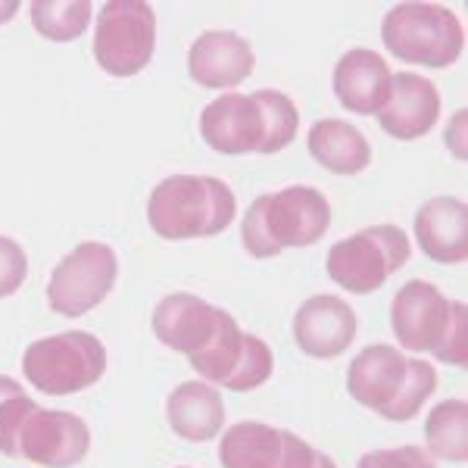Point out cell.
I'll list each match as a JSON object with an SVG mask.
<instances>
[{
    "mask_svg": "<svg viewBox=\"0 0 468 468\" xmlns=\"http://www.w3.org/2000/svg\"><path fill=\"white\" fill-rule=\"evenodd\" d=\"M238 216L234 191L213 176H169L147 200V222L163 240L216 238Z\"/></svg>",
    "mask_w": 468,
    "mask_h": 468,
    "instance_id": "6da1fadb",
    "label": "cell"
},
{
    "mask_svg": "<svg viewBox=\"0 0 468 468\" xmlns=\"http://www.w3.org/2000/svg\"><path fill=\"white\" fill-rule=\"evenodd\" d=\"M381 41L397 59L421 69H450L465 48V28L441 4H397L381 22Z\"/></svg>",
    "mask_w": 468,
    "mask_h": 468,
    "instance_id": "7a4b0ae2",
    "label": "cell"
},
{
    "mask_svg": "<svg viewBox=\"0 0 468 468\" xmlns=\"http://www.w3.org/2000/svg\"><path fill=\"white\" fill-rule=\"evenodd\" d=\"M28 384L50 397H72L94 388L107 372V346L90 331H63L28 344L22 353Z\"/></svg>",
    "mask_w": 468,
    "mask_h": 468,
    "instance_id": "3957f363",
    "label": "cell"
},
{
    "mask_svg": "<svg viewBox=\"0 0 468 468\" xmlns=\"http://www.w3.org/2000/svg\"><path fill=\"white\" fill-rule=\"evenodd\" d=\"M410 238L397 225H372L350 238L337 240L328 250V278L337 288L368 297L410 262Z\"/></svg>",
    "mask_w": 468,
    "mask_h": 468,
    "instance_id": "277c9868",
    "label": "cell"
},
{
    "mask_svg": "<svg viewBox=\"0 0 468 468\" xmlns=\"http://www.w3.org/2000/svg\"><path fill=\"white\" fill-rule=\"evenodd\" d=\"M156 48V13L144 0H110L101 6L94 59L112 79L144 72Z\"/></svg>",
    "mask_w": 468,
    "mask_h": 468,
    "instance_id": "5b68a950",
    "label": "cell"
},
{
    "mask_svg": "<svg viewBox=\"0 0 468 468\" xmlns=\"http://www.w3.org/2000/svg\"><path fill=\"white\" fill-rule=\"evenodd\" d=\"M119 278V260L110 244L85 240L57 262L48 284V303L63 319H79L107 300Z\"/></svg>",
    "mask_w": 468,
    "mask_h": 468,
    "instance_id": "8992f818",
    "label": "cell"
},
{
    "mask_svg": "<svg viewBox=\"0 0 468 468\" xmlns=\"http://www.w3.org/2000/svg\"><path fill=\"white\" fill-rule=\"evenodd\" d=\"M262 231L278 250L284 247H313L331 229V207L319 187L291 185L278 194L260 197Z\"/></svg>",
    "mask_w": 468,
    "mask_h": 468,
    "instance_id": "52a82bcc",
    "label": "cell"
},
{
    "mask_svg": "<svg viewBox=\"0 0 468 468\" xmlns=\"http://www.w3.org/2000/svg\"><path fill=\"white\" fill-rule=\"evenodd\" d=\"M90 431L85 419L66 410H37L19 431V456L41 468H72L88 456Z\"/></svg>",
    "mask_w": 468,
    "mask_h": 468,
    "instance_id": "ba28073f",
    "label": "cell"
},
{
    "mask_svg": "<svg viewBox=\"0 0 468 468\" xmlns=\"http://www.w3.org/2000/svg\"><path fill=\"white\" fill-rule=\"evenodd\" d=\"M452 300L431 282H406L390 303V328L399 346L412 353H434L450 328Z\"/></svg>",
    "mask_w": 468,
    "mask_h": 468,
    "instance_id": "9c48e42d",
    "label": "cell"
},
{
    "mask_svg": "<svg viewBox=\"0 0 468 468\" xmlns=\"http://www.w3.org/2000/svg\"><path fill=\"white\" fill-rule=\"evenodd\" d=\"M356 337V313L331 293H315L293 315V341L313 359H337Z\"/></svg>",
    "mask_w": 468,
    "mask_h": 468,
    "instance_id": "30bf717a",
    "label": "cell"
},
{
    "mask_svg": "<svg viewBox=\"0 0 468 468\" xmlns=\"http://www.w3.org/2000/svg\"><path fill=\"white\" fill-rule=\"evenodd\" d=\"M200 134L216 154H260L266 122L253 94H222L200 112Z\"/></svg>",
    "mask_w": 468,
    "mask_h": 468,
    "instance_id": "8fae6325",
    "label": "cell"
},
{
    "mask_svg": "<svg viewBox=\"0 0 468 468\" xmlns=\"http://www.w3.org/2000/svg\"><path fill=\"white\" fill-rule=\"evenodd\" d=\"M441 119V94L431 79L419 72H397L378 122L394 141H419Z\"/></svg>",
    "mask_w": 468,
    "mask_h": 468,
    "instance_id": "7c38bea8",
    "label": "cell"
},
{
    "mask_svg": "<svg viewBox=\"0 0 468 468\" xmlns=\"http://www.w3.org/2000/svg\"><path fill=\"white\" fill-rule=\"evenodd\" d=\"M256 69V54L247 37L238 32H203L187 50V72L200 88L225 90L238 88Z\"/></svg>",
    "mask_w": 468,
    "mask_h": 468,
    "instance_id": "4fadbf2b",
    "label": "cell"
},
{
    "mask_svg": "<svg viewBox=\"0 0 468 468\" xmlns=\"http://www.w3.org/2000/svg\"><path fill=\"white\" fill-rule=\"evenodd\" d=\"M222 313L225 309L207 303L194 293H169L154 309V335L169 350L194 356L213 341Z\"/></svg>",
    "mask_w": 468,
    "mask_h": 468,
    "instance_id": "5bb4252c",
    "label": "cell"
},
{
    "mask_svg": "<svg viewBox=\"0 0 468 468\" xmlns=\"http://www.w3.org/2000/svg\"><path fill=\"white\" fill-rule=\"evenodd\" d=\"M388 59L368 48H353L335 66V94L344 110L356 116H378L390 94Z\"/></svg>",
    "mask_w": 468,
    "mask_h": 468,
    "instance_id": "9a60e30c",
    "label": "cell"
},
{
    "mask_svg": "<svg viewBox=\"0 0 468 468\" xmlns=\"http://www.w3.org/2000/svg\"><path fill=\"white\" fill-rule=\"evenodd\" d=\"M406 359L397 346L372 344L346 368V390L359 406L384 412L406 384Z\"/></svg>",
    "mask_w": 468,
    "mask_h": 468,
    "instance_id": "2e32d148",
    "label": "cell"
},
{
    "mask_svg": "<svg viewBox=\"0 0 468 468\" xmlns=\"http://www.w3.org/2000/svg\"><path fill=\"white\" fill-rule=\"evenodd\" d=\"M415 240L421 253L443 266L468 256V207L459 197H431L415 213Z\"/></svg>",
    "mask_w": 468,
    "mask_h": 468,
    "instance_id": "e0dca14e",
    "label": "cell"
},
{
    "mask_svg": "<svg viewBox=\"0 0 468 468\" xmlns=\"http://www.w3.org/2000/svg\"><path fill=\"white\" fill-rule=\"evenodd\" d=\"M169 428L187 443H207L225 425V399L207 381H185L165 399Z\"/></svg>",
    "mask_w": 468,
    "mask_h": 468,
    "instance_id": "ac0fdd59",
    "label": "cell"
},
{
    "mask_svg": "<svg viewBox=\"0 0 468 468\" xmlns=\"http://www.w3.org/2000/svg\"><path fill=\"white\" fill-rule=\"evenodd\" d=\"M306 147L313 160L335 176H359L372 165V147L356 125L344 119H322L309 128Z\"/></svg>",
    "mask_w": 468,
    "mask_h": 468,
    "instance_id": "d6986e66",
    "label": "cell"
},
{
    "mask_svg": "<svg viewBox=\"0 0 468 468\" xmlns=\"http://www.w3.org/2000/svg\"><path fill=\"white\" fill-rule=\"evenodd\" d=\"M282 450V428L262 425V421H238L218 443V463L222 468H278Z\"/></svg>",
    "mask_w": 468,
    "mask_h": 468,
    "instance_id": "ffe728a7",
    "label": "cell"
},
{
    "mask_svg": "<svg viewBox=\"0 0 468 468\" xmlns=\"http://www.w3.org/2000/svg\"><path fill=\"white\" fill-rule=\"evenodd\" d=\"M428 456L465 463L468 459V403L465 399H443L425 419Z\"/></svg>",
    "mask_w": 468,
    "mask_h": 468,
    "instance_id": "44dd1931",
    "label": "cell"
},
{
    "mask_svg": "<svg viewBox=\"0 0 468 468\" xmlns=\"http://www.w3.org/2000/svg\"><path fill=\"white\" fill-rule=\"evenodd\" d=\"M240 353H244V331L238 328L231 313H222V322H218L213 341L203 346L200 353L187 356V362H191V368L200 378H207L213 384H225L231 378L234 368H238Z\"/></svg>",
    "mask_w": 468,
    "mask_h": 468,
    "instance_id": "7402d4cb",
    "label": "cell"
},
{
    "mask_svg": "<svg viewBox=\"0 0 468 468\" xmlns=\"http://www.w3.org/2000/svg\"><path fill=\"white\" fill-rule=\"evenodd\" d=\"M28 13H32L35 32L57 44L75 41L90 26L88 0H35Z\"/></svg>",
    "mask_w": 468,
    "mask_h": 468,
    "instance_id": "603a6c76",
    "label": "cell"
},
{
    "mask_svg": "<svg viewBox=\"0 0 468 468\" xmlns=\"http://www.w3.org/2000/svg\"><path fill=\"white\" fill-rule=\"evenodd\" d=\"M253 101L260 103L262 122H266V134H262L260 154L262 156L282 154V150L288 144H293V138H297V128H300L297 103H293L284 90H271V88L256 90Z\"/></svg>",
    "mask_w": 468,
    "mask_h": 468,
    "instance_id": "cb8c5ba5",
    "label": "cell"
},
{
    "mask_svg": "<svg viewBox=\"0 0 468 468\" xmlns=\"http://www.w3.org/2000/svg\"><path fill=\"white\" fill-rule=\"evenodd\" d=\"M35 410L37 403L32 397H26L22 384L0 375V452L4 456H19V431Z\"/></svg>",
    "mask_w": 468,
    "mask_h": 468,
    "instance_id": "d4e9b609",
    "label": "cell"
},
{
    "mask_svg": "<svg viewBox=\"0 0 468 468\" xmlns=\"http://www.w3.org/2000/svg\"><path fill=\"white\" fill-rule=\"evenodd\" d=\"M434 390H437V372H434L431 362L410 359V362H406V384H403V390H399L397 399L381 415L388 421H410V419H415V415L421 412L425 399L431 397Z\"/></svg>",
    "mask_w": 468,
    "mask_h": 468,
    "instance_id": "484cf974",
    "label": "cell"
},
{
    "mask_svg": "<svg viewBox=\"0 0 468 468\" xmlns=\"http://www.w3.org/2000/svg\"><path fill=\"white\" fill-rule=\"evenodd\" d=\"M271 368H275V359H271L269 344L256 335H244V353L238 359V368H234L231 378L222 388L234 390V394H247V390L262 388L271 378Z\"/></svg>",
    "mask_w": 468,
    "mask_h": 468,
    "instance_id": "4316f807",
    "label": "cell"
},
{
    "mask_svg": "<svg viewBox=\"0 0 468 468\" xmlns=\"http://www.w3.org/2000/svg\"><path fill=\"white\" fill-rule=\"evenodd\" d=\"M468 309L465 303H452V315H450V328L443 335L441 346L431 353L437 362L443 366H452V368H465L468 366Z\"/></svg>",
    "mask_w": 468,
    "mask_h": 468,
    "instance_id": "83f0119b",
    "label": "cell"
},
{
    "mask_svg": "<svg viewBox=\"0 0 468 468\" xmlns=\"http://www.w3.org/2000/svg\"><path fill=\"white\" fill-rule=\"evenodd\" d=\"M28 275V256L22 250V244H16L13 238L0 234V300L13 297Z\"/></svg>",
    "mask_w": 468,
    "mask_h": 468,
    "instance_id": "f1b7e54d",
    "label": "cell"
},
{
    "mask_svg": "<svg viewBox=\"0 0 468 468\" xmlns=\"http://www.w3.org/2000/svg\"><path fill=\"white\" fill-rule=\"evenodd\" d=\"M356 468H437V465L421 447H394V450L366 452L356 463Z\"/></svg>",
    "mask_w": 468,
    "mask_h": 468,
    "instance_id": "f546056e",
    "label": "cell"
},
{
    "mask_svg": "<svg viewBox=\"0 0 468 468\" xmlns=\"http://www.w3.org/2000/svg\"><path fill=\"white\" fill-rule=\"evenodd\" d=\"M240 244H244V250L256 256V260H271V256H278L275 244L266 238V231H262V218H260V197L250 203V209H247V216L240 218Z\"/></svg>",
    "mask_w": 468,
    "mask_h": 468,
    "instance_id": "4dcf8cb0",
    "label": "cell"
},
{
    "mask_svg": "<svg viewBox=\"0 0 468 468\" xmlns=\"http://www.w3.org/2000/svg\"><path fill=\"white\" fill-rule=\"evenodd\" d=\"M278 468H337L335 459L328 452L313 450L303 437L293 431H284V450H282V465Z\"/></svg>",
    "mask_w": 468,
    "mask_h": 468,
    "instance_id": "1f68e13d",
    "label": "cell"
},
{
    "mask_svg": "<svg viewBox=\"0 0 468 468\" xmlns=\"http://www.w3.org/2000/svg\"><path fill=\"white\" fill-rule=\"evenodd\" d=\"M465 119H468V112L459 110L456 116L450 119L447 132H443V141H447V147L452 150L456 160H465Z\"/></svg>",
    "mask_w": 468,
    "mask_h": 468,
    "instance_id": "d6a6232c",
    "label": "cell"
},
{
    "mask_svg": "<svg viewBox=\"0 0 468 468\" xmlns=\"http://www.w3.org/2000/svg\"><path fill=\"white\" fill-rule=\"evenodd\" d=\"M16 13H19L16 0H6V4H0V26H4V22H10L13 16H16Z\"/></svg>",
    "mask_w": 468,
    "mask_h": 468,
    "instance_id": "836d02e7",
    "label": "cell"
}]
</instances>
